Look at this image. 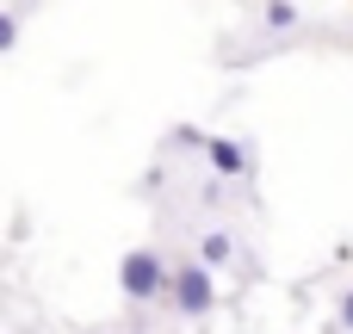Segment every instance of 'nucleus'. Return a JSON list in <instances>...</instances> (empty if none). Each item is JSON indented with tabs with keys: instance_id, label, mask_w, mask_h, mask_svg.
<instances>
[{
	"instance_id": "f257e3e1",
	"label": "nucleus",
	"mask_w": 353,
	"mask_h": 334,
	"mask_svg": "<svg viewBox=\"0 0 353 334\" xmlns=\"http://www.w3.org/2000/svg\"><path fill=\"white\" fill-rule=\"evenodd\" d=\"M118 285H124V298H130V304L174 298V273H168V260H161L155 248H130V254L118 260Z\"/></svg>"
},
{
	"instance_id": "39448f33",
	"label": "nucleus",
	"mask_w": 353,
	"mask_h": 334,
	"mask_svg": "<svg viewBox=\"0 0 353 334\" xmlns=\"http://www.w3.org/2000/svg\"><path fill=\"white\" fill-rule=\"evenodd\" d=\"M267 25H273V31L298 25V6H292V0H273V6H267Z\"/></svg>"
},
{
	"instance_id": "f03ea898",
	"label": "nucleus",
	"mask_w": 353,
	"mask_h": 334,
	"mask_svg": "<svg viewBox=\"0 0 353 334\" xmlns=\"http://www.w3.org/2000/svg\"><path fill=\"white\" fill-rule=\"evenodd\" d=\"M211 304H217V285H211V267H199V260L174 267V310H180L186 322H199V316H211Z\"/></svg>"
},
{
	"instance_id": "20e7f679",
	"label": "nucleus",
	"mask_w": 353,
	"mask_h": 334,
	"mask_svg": "<svg viewBox=\"0 0 353 334\" xmlns=\"http://www.w3.org/2000/svg\"><path fill=\"white\" fill-rule=\"evenodd\" d=\"M199 260H205V267H230V260H236V236H230V229H211V236L199 242Z\"/></svg>"
},
{
	"instance_id": "7ed1b4c3",
	"label": "nucleus",
	"mask_w": 353,
	"mask_h": 334,
	"mask_svg": "<svg viewBox=\"0 0 353 334\" xmlns=\"http://www.w3.org/2000/svg\"><path fill=\"white\" fill-rule=\"evenodd\" d=\"M211 167H217V180H242V174H254V155L236 143V136H211Z\"/></svg>"
},
{
	"instance_id": "0eeeda50",
	"label": "nucleus",
	"mask_w": 353,
	"mask_h": 334,
	"mask_svg": "<svg viewBox=\"0 0 353 334\" xmlns=\"http://www.w3.org/2000/svg\"><path fill=\"white\" fill-rule=\"evenodd\" d=\"M341 328L353 334V285H347V291H341Z\"/></svg>"
},
{
	"instance_id": "423d86ee",
	"label": "nucleus",
	"mask_w": 353,
	"mask_h": 334,
	"mask_svg": "<svg viewBox=\"0 0 353 334\" xmlns=\"http://www.w3.org/2000/svg\"><path fill=\"white\" fill-rule=\"evenodd\" d=\"M12 43H19V19H12V12H0V50H12Z\"/></svg>"
}]
</instances>
